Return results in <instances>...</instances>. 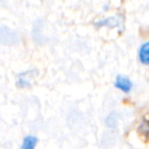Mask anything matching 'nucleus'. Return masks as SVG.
I'll return each instance as SVG.
<instances>
[{"label": "nucleus", "instance_id": "obj_1", "mask_svg": "<svg viewBox=\"0 0 149 149\" xmlns=\"http://www.w3.org/2000/svg\"><path fill=\"white\" fill-rule=\"evenodd\" d=\"M17 41H19V38L15 32L7 27L0 28V43L13 45V44H17Z\"/></svg>", "mask_w": 149, "mask_h": 149}, {"label": "nucleus", "instance_id": "obj_2", "mask_svg": "<svg viewBox=\"0 0 149 149\" xmlns=\"http://www.w3.org/2000/svg\"><path fill=\"white\" fill-rule=\"evenodd\" d=\"M114 87L118 88L120 91L125 92V93H129L133 88V83L128 77L118 74L114 81Z\"/></svg>", "mask_w": 149, "mask_h": 149}, {"label": "nucleus", "instance_id": "obj_3", "mask_svg": "<svg viewBox=\"0 0 149 149\" xmlns=\"http://www.w3.org/2000/svg\"><path fill=\"white\" fill-rule=\"evenodd\" d=\"M138 57L141 63L144 65H147L149 63V43L144 42L142 45L139 47L138 51Z\"/></svg>", "mask_w": 149, "mask_h": 149}, {"label": "nucleus", "instance_id": "obj_4", "mask_svg": "<svg viewBox=\"0 0 149 149\" xmlns=\"http://www.w3.org/2000/svg\"><path fill=\"white\" fill-rule=\"evenodd\" d=\"M120 25V19L116 17H106L104 19L101 21H98L97 23H95V26L97 28L99 27H109V28H116L118 27Z\"/></svg>", "mask_w": 149, "mask_h": 149}, {"label": "nucleus", "instance_id": "obj_5", "mask_svg": "<svg viewBox=\"0 0 149 149\" xmlns=\"http://www.w3.org/2000/svg\"><path fill=\"white\" fill-rule=\"evenodd\" d=\"M37 143H38L37 137L33 136V135L26 136L23 140V143H22L21 149H35Z\"/></svg>", "mask_w": 149, "mask_h": 149}, {"label": "nucleus", "instance_id": "obj_6", "mask_svg": "<svg viewBox=\"0 0 149 149\" xmlns=\"http://www.w3.org/2000/svg\"><path fill=\"white\" fill-rule=\"evenodd\" d=\"M17 86L19 88H29V87H31V82H30V80L26 77V72H22V74H19V80H17Z\"/></svg>", "mask_w": 149, "mask_h": 149}, {"label": "nucleus", "instance_id": "obj_7", "mask_svg": "<svg viewBox=\"0 0 149 149\" xmlns=\"http://www.w3.org/2000/svg\"><path fill=\"white\" fill-rule=\"evenodd\" d=\"M105 124L109 128H114L118 125V113L116 112H111L110 114H108V116L106 118Z\"/></svg>", "mask_w": 149, "mask_h": 149}, {"label": "nucleus", "instance_id": "obj_8", "mask_svg": "<svg viewBox=\"0 0 149 149\" xmlns=\"http://www.w3.org/2000/svg\"><path fill=\"white\" fill-rule=\"evenodd\" d=\"M139 130H141L140 132H144L145 137H147V134H148V123H147L146 120H143L142 122H141Z\"/></svg>", "mask_w": 149, "mask_h": 149}]
</instances>
